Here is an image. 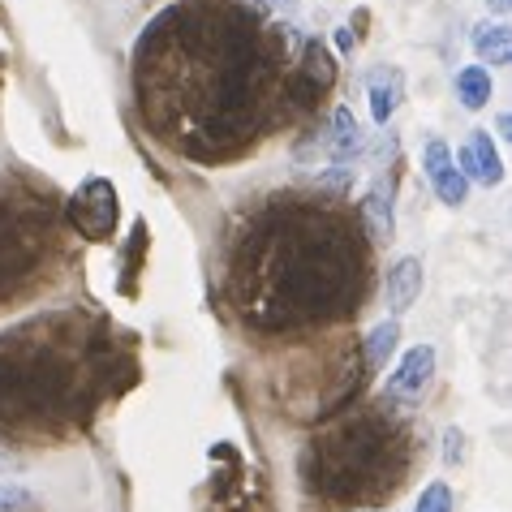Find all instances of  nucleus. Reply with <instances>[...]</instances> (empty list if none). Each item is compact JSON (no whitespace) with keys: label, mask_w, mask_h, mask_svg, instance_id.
<instances>
[{"label":"nucleus","mask_w":512,"mask_h":512,"mask_svg":"<svg viewBox=\"0 0 512 512\" xmlns=\"http://www.w3.org/2000/svg\"><path fill=\"white\" fill-rule=\"evenodd\" d=\"M74 224L91 241H108L112 229H117V190H112V181L104 177H91L82 181V190L74 194Z\"/></svg>","instance_id":"1"},{"label":"nucleus","mask_w":512,"mask_h":512,"mask_svg":"<svg viewBox=\"0 0 512 512\" xmlns=\"http://www.w3.org/2000/svg\"><path fill=\"white\" fill-rule=\"evenodd\" d=\"M422 168H426V181H431V190L439 194V203L448 207H461L469 198V181L461 177V168L452 164V151L444 147V142H426L422 151Z\"/></svg>","instance_id":"2"},{"label":"nucleus","mask_w":512,"mask_h":512,"mask_svg":"<svg viewBox=\"0 0 512 512\" xmlns=\"http://www.w3.org/2000/svg\"><path fill=\"white\" fill-rule=\"evenodd\" d=\"M431 379H435V349L431 345H414L401 358V366L388 375V392L392 401H418V396L431 388Z\"/></svg>","instance_id":"3"},{"label":"nucleus","mask_w":512,"mask_h":512,"mask_svg":"<svg viewBox=\"0 0 512 512\" xmlns=\"http://www.w3.org/2000/svg\"><path fill=\"white\" fill-rule=\"evenodd\" d=\"M461 168L465 181H478V186H500L504 181V164H500V151H495L491 134H469V142L457 151V160H452Z\"/></svg>","instance_id":"4"},{"label":"nucleus","mask_w":512,"mask_h":512,"mask_svg":"<svg viewBox=\"0 0 512 512\" xmlns=\"http://www.w3.org/2000/svg\"><path fill=\"white\" fill-rule=\"evenodd\" d=\"M383 297H388V315L401 323V315H409L422 297V259H414V254L396 259L388 267V280H383Z\"/></svg>","instance_id":"5"},{"label":"nucleus","mask_w":512,"mask_h":512,"mask_svg":"<svg viewBox=\"0 0 512 512\" xmlns=\"http://www.w3.org/2000/svg\"><path fill=\"white\" fill-rule=\"evenodd\" d=\"M362 220L366 233H371L375 246H388L396 241V207H392V181H375L362 198Z\"/></svg>","instance_id":"6"},{"label":"nucleus","mask_w":512,"mask_h":512,"mask_svg":"<svg viewBox=\"0 0 512 512\" xmlns=\"http://www.w3.org/2000/svg\"><path fill=\"white\" fill-rule=\"evenodd\" d=\"M366 91H371V117H375V125H388L396 117V108H401V99H405L401 69H392V65L371 69V74H366Z\"/></svg>","instance_id":"7"},{"label":"nucleus","mask_w":512,"mask_h":512,"mask_svg":"<svg viewBox=\"0 0 512 512\" xmlns=\"http://www.w3.org/2000/svg\"><path fill=\"white\" fill-rule=\"evenodd\" d=\"M362 151V125L349 108H336L332 112V138H327V155L332 164H353V155Z\"/></svg>","instance_id":"8"},{"label":"nucleus","mask_w":512,"mask_h":512,"mask_svg":"<svg viewBox=\"0 0 512 512\" xmlns=\"http://www.w3.org/2000/svg\"><path fill=\"white\" fill-rule=\"evenodd\" d=\"M474 52L482 65H508L512 61V31L504 22H482L474 31Z\"/></svg>","instance_id":"9"},{"label":"nucleus","mask_w":512,"mask_h":512,"mask_svg":"<svg viewBox=\"0 0 512 512\" xmlns=\"http://www.w3.org/2000/svg\"><path fill=\"white\" fill-rule=\"evenodd\" d=\"M401 345V323L396 319H383L366 332V371H388L392 353Z\"/></svg>","instance_id":"10"},{"label":"nucleus","mask_w":512,"mask_h":512,"mask_svg":"<svg viewBox=\"0 0 512 512\" xmlns=\"http://www.w3.org/2000/svg\"><path fill=\"white\" fill-rule=\"evenodd\" d=\"M457 99L469 112L487 108L491 104V74H487V69H482V65H465L457 74Z\"/></svg>","instance_id":"11"},{"label":"nucleus","mask_w":512,"mask_h":512,"mask_svg":"<svg viewBox=\"0 0 512 512\" xmlns=\"http://www.w3.org/2000/svg\"><path fill=\"white\" fill-rule=\"evenodd\" d=\"M414 512H457V500H452V487L448 482H426L422 487V495H418V504H414Z\"/></svg>","instance_id":"12"},{"label":"nucleus","mask_w":512,"mask_h":512,"mask_svg":"<svg viewBox=\"0 0 512 512\" xmlns=\"http://www.w3.org/2000/svg\"><path fill=\"white\" fill-rule=\"evenodd\" d=\"M31 504H35V495L26 491L22 482H0V512H22Z\"/></svg>","instance_id":"13"},{"label":"nucleus","mask_w":512,"mask_h":512,"mask_svg":"<svg viewBox=\"0 0 512 512\" xmlns=\"http://www.w3.org/2000/svg\"><path fill=\"white\" fill-rule=\"evenodd\" d=\"M444 461L448 465L465 461V431H461V426H448V431H444Z\"/></svg>","instance_id":"14"},{"label":"nucleus","mask_w":512,"mask_h":512,"mask_svg":"<svg viewBox=\"0 0 512 512\" xmlns=\"http://www.w3.org/2000/svg\"><path fill=\"white\" fill-rule=\"evenodd\" d=\"M327 190H349V181H353V168L349 164H332V173H323L319 177Z\"/></svg>","instance_id":"15"},{"label":"nucleus","mask_w":512,"mask_h":512,"mask_svg":"<svg viewBox=\"0 0 512 512\" xmlns=\"http://www.w3.org/2000/svg\"><path fill=\"white\" fill-rule=\"evenodd\" d=\"M353 44H358V39H353V31H349V26H340V31H336V52H353Z\"/></svg>","instance_id":"16"},{"label":"nucleus","mask_w":512,"mask_h":512,"mask_svg":"<svg viewBox=\"0 0 512 512\" xmlns=\"http://www.w3.org/2000/svg\"><path fill=\"white\" fill-rule=\"evenodd\" d=\"M495 130H500V138H512L508 130H512V117H508V112H500V121H495Z\"/></svg>","instance_id":"17"},{"label":"nucleus","mask_w":512,"mask_h":512,"mask_svg":"<svg viewBox=\"0 0 512 512\" xmlns=\"http://www.w3.org/2000/svg\"><path fill=\"white\" fill-rule=\"evenodd\" d=\"M487 9H495V13H508V9H512V0H487Z\"/></svg>","instance_id":"18"},{"label":"nucleus","mask_w":512,"mask_h":512,"mask_svg":"<svg viewBox=\"0 0 512 512\" xmlns=\"http://www.w3.org/2000/svg\"><path fill=\"white\" fill-rule=\"evenodd\" d=\"M0 469H9V457H0Z\"/></svg>","instance_id":"19"},{"label":"nucleus","mask_w":512,"mask_h":512,"mask_svg":"<svg viewBox=\"0 0 512 512\" xmlns=\"http://www.w3.org/2000/svg\"><path fill=\"white\" fill-rule=\"evenodd\" d=\"M276 5H293V0H276Z\"/></svg>","instance_id":"20"}]
</instances>
